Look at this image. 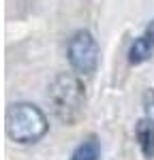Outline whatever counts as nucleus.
Segmentation results:
<instances>
[{
    "mask_svg": "<svg viewBox=\"0 0 154 160\" xmlns=\"http://www.w3.org/2000/svg\"><path fill=\"white\" fill-rule=\"evenodd\" d=\"M7 137L17 145H34L49 130V120L45 111L32 102H13L7 109L4 120Z\"/></svg>",
    "mask_w": 154,
    "mask_h": 160,
    "instance_id": "f257e3e1",
    "label": "nucleus"
},
{
    "mask_svg": "<svg viewBox=\"0 0 154 160\" xmlns=\"http://www.w3.org/2000/svg\"><path fill=\"white\" fill-rule=\"evenodd\" d=\"M77 73L56 75L47 86V98L56 118L62 124H75L86 105V88Z\"/></svg>",
    "mask_w": 154,
    "mask_h": 160,
    "instance_id": "f03ea898",
    "label": "nucleus"
},
{
    "mask_svg": "<svg viewBox=\"0 0 154 160\" xmlns=\"http://www.w3.org/2000/svg\"><path fill=\"white\" fill-rule=\"evenodd\" d=\"M99 58H101V47L90 30L81 28L71 34L66 45V60L73 73L92 75L99 66Z\"/></svg>",
    "mask_w": 154,
    "mask_h": 160,
    "instance_id": "7ed1b4c3",
    "label": "nucleus"
},
{
    "mask_svg": "<svg viewBox=\"0 0 154 160\" xmlns=\"http://www.w3.org/2000/svg\"><path fill=\"white\" fill-rule=\"evenodd\" d=\"M154 56V19L148 22L137 38H133L131 47L126 51V60L131 66H141Z\"/></svg>",
    "mask_w": 154,
    "mask_h": 160,
    "instance_id": "20e7f679",
    "label": "nucleus"
},
{
    "mask_svg": "<svg viewBox=\"0 0 154 160\" xmlns=\"http://www.w3.org/2000/svg\"><path fill=\"white\" fill-rule=\"evenodd\" d=\"M135 141L146 160H154V122L150 118H139L135 124Z\"/></svg>",
    "mask_w": 154,
    "mask_h": 160,
    "instance_id": "39448f33",
    "label": "nucleus"
},
{
    "mask_svg": "<svg viewBox=\"0 0 154 160\" xmlns=\"http://www.w3.org/2000/svg\"><path fill=\"white\" fill-rule=\"evenodd\" d=\"M69 160H101V141L99 137H86L71 154Z\"/></svg>",
    "mask_w": 154,
    "mask_h": 160,
    "instance_id": "423d86ee",
    "label": "nucleus"
},
{
    "mask_svg": "<svg viewBox=\"0 0 154 160\" xmlns=\"http://www.w3.org/2000/svg\"><path fill=\"white\" fill-rule=\"evenodd\" d=\"M141 100H143V115L154 122V88H148L143 92V98Z\"/></svg>",
    "mask_w": 154,
    "mask_h": 160,
    "instance_id": "0eeeda50",
    "label": "nucleus"
}]
</instances>
